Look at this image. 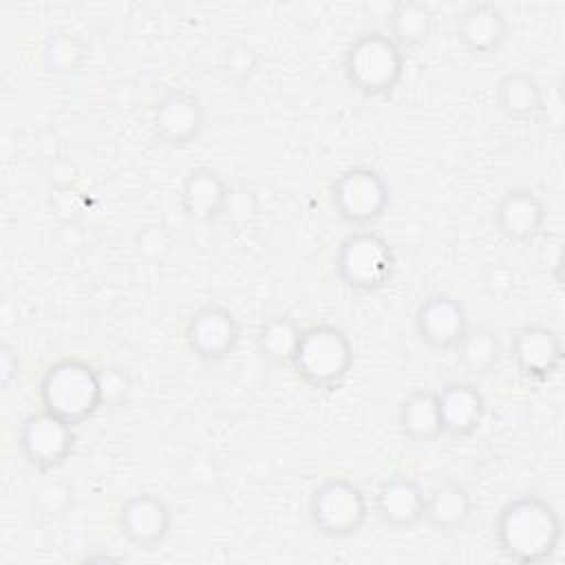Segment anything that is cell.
Listing matches in <instances>:
<instances>
[{
  "label": "cell",
  "instance_id": "cell-1",
  "mask_svg": "<svg viewBox=\"0 0 565 565\" xmlns=\"http://www.w3.org/2000/svg\"><path fill=\"white\" fill-rule=\"evenodd\" d=\"M561 539V514L541 494L512 497L497 512L494 543L501 556L512 563L541 565L556 554Z\"/></svg>",
  "mask_w": 565,
  "mask_h": 565
},
{
  "label": "cell",
  "instance_id": "cell-2",
  "mask_svg": "<svg viewBox=\"0 0 565 565\" xmlns=\"http://www.w3.org/2000/svg\"><path fill=\"white\" fill-rule=\"evenodd\" d=\"M353 360V342L347 331L329 322H318L302 329L289 366L305 386L333 393L347 382Z\"/></svg>",
  "mask_w": 565,
  "mask_h": 565
},
{
  "label": "cell",
  "instance_id": "cell-3",
  "mask_svg": "<svg viewBox=\"0 0 565 565\" xmlns=\"http://www.w3.org/2000/svg\"><path fill=\"white\" fill-rule=\"evenodd\" d=\"M38 397L42 408L79 426L104 408L99 369L79 358L55 360L40 377Z\"/></svg>",
  "mask_w": 565,
  "mask_h": 565
},
{
  "label": "cell",
  "instance_id": "cell-4",
  "mask_svg": "<svg viewBox=\"0 0 565 565\" xmlns=\"http://www.w3.org/2000/svg\"><path fill=\"white\" fill-rule=\"evenodd\" d=\"M406 71V53L386 31L369 29L358 33L342 57L344 79L364 97L391 95Z\"/></svg>",
  "mask_w": 565,
  "mask_h": 565
},
{
  "label": "cell",
  "instance_id": "cell-5",
  "mask_svg": "<svg viewBox=\"0 0 565 565\" xmlns=\"http://www.w3.org/2000/svg\"><path fill=\"white\" fill-rule=\"evenodd\" d=\"M397 269V258L391 243L369 230L349 232L335 247L333 271L338 280L355 294H375L384 289Z\"/></svg>",
  "mask_w": 565,
  "mask_h": 565
},
{
  "label": "cell",
  "instance_id": "cell-6",
  "mask_svg": "<svg viewBox=\"0 0 565 565\" xmlns=\"http://www.w3.org/2000/svg\"><path fill=\"white\" fill-rule=\"evenodd\" d=\"M309 521L327 539L355 536L369 521V499L355 481L329 477L309 494Z\"/></svg>",
  "mask_w": 565,
  "mask_h": 565
},
{
  "label": "cell",
  "instance_id": "cell-7",
  "mask_svg": "<svg viewBox=\"0 0 565 565\" xmlns=\"http://www.w3.org/2000/svg\"><path fill=\"white\" fill-rule=\"evenodd\" d=\"M388 183L371 166H351L331 183V207L335 216L358 230L371 227L388 210Z\"/></svg>",
  "mask_w": 565,
  "mask_h": 565
},
{
  "label": "cell",
  "instance_id": "cell-8",
  "mask_svg": "<svg viewBox=\"0 0 565 565\" xmlns=\"http://www.w3.org/2000/svg\"><path fill=\"white\" fill-rule=\"evenodd\" d=\"M75 428L60 415L40 408L20 422L18 450L31 468L51 472L71 459L77 444Z\"/></svg>",
  "mask_w": 565,
  "mask_h": 565
},
{
  "label": "cell",
  "instance_id": "cell-9",
  "mask_svg": "<svg viewBox=\"0 0 565 565\" xmlns=\"http://www.w3.org/2000/svg\"><path fill=\"white\" fill-rule=\"evenodd\" d=\"M185 344L201 362H223L241 344V322L221 302H205L185 322Z\"/></svg>",
  "mask_w": 565,
  "mask_h": 565
},
{
  "label": "cell",
  "instance_id": "cell-10",
  "mask_svg": "<svg viewBox=\"0 0 565 565\" xmlns=\"http://www.w3.org/2000/svg\"><path fill=\"white\" fill-rule=\"evenodd\" d=\"M510 358L523 380L545 384L561 371L565 353L561 335L552 327L532 322L512 333Z\"/></svg>",
  "mask_w": 565,
  "mask_h": 565
},
{
  "label": "cell",
  "instance_id": "cell-11",
  "mask_svg": "<svg viewBox=\"0 0 565 565\" xmlns=\"http://www.w3.org/2000/svg\"><path fill=\"white\" fill-rule=\"evenodd\" d=\"M205 121L207 113L201 97L188 88H170L152 108V132L170 148H183L196 141Z\"/></svg>",
  "mask_w": 565,
  "mask_h": 565
},
{
  "label": "cell",
  "instance_id": "cell-12",
  "mask_svg": "<svg viewBox=\"0 0 565 565\" xmlns=\"http://www.w3.org/2000/svg\"><path fill=\"white\" fill-rule=\"evenodd\" d=\"M413 327L424 347L437 353H448L455 351L468 331L470 320L461 300L450 294H430L417 305Z\"/></svg>",
  "mask_w": 565,
  "mask_h": 565
},
{
  "label": "cell",
  "instance_id": "cell-13",
  "mask_svg": "<svg viewBox=\"0 0 565 565\" xmlns=\"http://www.w3.org/2000/svg\"><path fill=\"white\" fill-rule=\"evenodd\" d=\"M117 527L132 547L154 550L170 536L172 512L159 494L135 492L119 505Z\"/></svg>",
  "mask_w": 565,
  "mask_h": 565
},
{
  "label": "cell",
  "instance_id": "cell-14",
  "mask_svg": "<svg viewBox=\"0 0 565 565\" xmlns=\"http://www.w3.org/2000/svg\"><path fill=\"white\" fill-rule=\"evenodd\" d=\"M455 35L468 55L490 57L503 49L510 35V20L494 2H468L457 13Z\"/></svg>",
  "mask_w": 565,
  "mask_h": 565
},
{
  "label": "cell",
  "instance_id": "cell-15",
  "mask_svg": "<svg viewBox=\"0 0 565 565\" xmlns=\"http://www.w3.org/2000/svg\"><path fill=\"white\" fill-rule=\"evenodd\" d=\"M497 232L516 245L534 243L545 227L547 207L543 199L530 188H510L505 190L492 214Z\"/></svg>",
  "mask_w": 565,
  "mask_h": 565
},
{
  "label": "cell",
  "instance_id": "cell-16",
  "mask_svg": "<svg viewBox=\"0 0 565 565\" xmlns=\"http://www.w3.org/2000/svg\"><path fill=\"white\" fill-rule=\"evenodd\" d=\"M435 397L444 435L452 439H466L481 428L488 404L477 384L466 380H452L435 391Z\"/></svg>",
  "mask_w": 565,
  "mask_h": 565
},
{
  "label": "cell",
  "instance_id": "cell-17",
  "mask_svg": "<svg viewBox=\"0 0 565 565\" xmlns=\"http://www.w3.org/2000/svg\"><path fill=\"white\" fill-rule=\"evenodd\" d=\"M426 492L422 486L404 475H393L384 479L373 499V510L377 519L397 532H408L424 521Z\"/></svg>",
  "mask_w": 565,
  "mask_h": 565
},
{
  "label": "cell",
  "instance_id": "cell-18",
  "mask_svg": "<svg viewBox=\"0 0 565 565\" xmlns=\"http://www.w3.org/2000/svg\"><path fill=\"white\" fill-rule=\"evenodd\" d=\"M230 194L232 188L221 172L207 166H199L183 177L179 190V205L190 221L212 223L225 212Z\"/></svg>",
  "mask_w": 565,
  "mask_h": 565
},
{
  "label": "cell",
  "instance_id": "cell-19",
  "mask_svg": "<svg viewBox=\"0 0 565 565\" xmlns=\"http://www.w3.org/2000/svg\"><path fill=\"white\" fill-rule=\"evenodd\" d=\"M475 510V499L470 490L459 481H441L430 492H426L424 521L437 532L461 530Z\"/></svg>",
  "mask_w": 565,
  "mask_h": 565
},
{
  "label": "cell",
  "instance_id": "cell-20",
  "mask_svg": "<svg viewBox=\"0 0 565 565\" xmlns=\"http://www.w3.org/2000/svg\"><path fill=\"white\" fill-rule=\"evenodd\" d=\"M433 31L435 13L426 2L397 0L391 4L386 13V33L404 53L428 44Z\"/></svg>",
  "mask_w": 565,
  "mask_h": 565
},
{
  "label": "cell",
  "instance_id": "cell-21",
  "mask_svg": "<svg viewBox=\"0 0 565 565\" xmlns=\"http://www.w3.org/2000/svg\"><path fill=\"white\" fill-rule=\"evenodd\" d=\"M397 424L402 435L411 441L435 444L444 435L435 391L413 388L406 393L397 408Z\"/></svg>",
  "mask_w": 565,
  "mask_h": 565
},
{
  "label": "cell",
  "instance_id": "cell-22",
  "mask_svg": "<svg viewBox=\"0 0 565 565\" xmlns=\"http://www.w3.org/2000/svg\"><path fill=\"white\" fill-rule=\"evenodd\" d=\"M497 106L514 121H534L543 110V88L541 84L523 71H510L497 82Z\"/></svg>",
  "mask_w": 565,
  "mask_h": 565
},
{
  "label": "cell",
  "instance_id": "cell-23",
  "mask_svg": "<svg viewBox=\"0 0 565 565\" xmlns=\"http://www.w3.org/2000/svg\"><path fill=\"white\" fill-rule=\"evenodd\" d=\"M302 327L287 313L265 318L256 331V351L271 366H289L298 349Z\"/></svg>",
  "mask_w": 565,
  "mask_h": 565
},
{
  "label": "cell",
  "instance_id": "cell-24",
  "mask_svg": "<svg viewBox=\"0 0 565 565\" xmlns=\"http://www.w3.org/2000/svg\"><path fill=\"white\" fill-rule=\"evenodd\" d=\"M452 353L468 375H488L499 366L501 338L488 324H470Z\"/></svg>",
  "mask_w": 565,
  "mask_h": 565
},
{
  "label": "cell",
  "instance_id": "cell-25",
  "mask_svg": "<svg viewBox=\"0 0 565 565\" xmlns=\"http://www.w3.org/2000/svg\"><path fill=\"white\" fill-rule=\"evenodd\" d=\"M40 60L51 75H71L88 62V42L68 29L51 31L40 49Z\"/></svg>",
  "mask_w": 565,
  "mask_h": 565
},
{
  "label": "cell",
  "instance_id": "cell-26",
  "mask_svg": "<svg viewBox=\"0 0 565 565\" xmlns=\"http://www.w3.org/2000/svg\"><path fill=\"white\" fill-rule=\"evenodd\" d=\"M102 404L104 408H119L128 402L132 391V377L124 366H102L99 369Z\"/></svg>",
  "mask_w": 565,
  "mask_h": 565
},
{
  "label": "cell",
  "instance_id": "cell-27",
  "mask_svg": "<svg viewBox=\"0 0 565 565\" xmlns=\"http://www.w3.org/2000/svg\"><path fill=\"white\" fill-rule=\"evenodd\" d=\"M225 71L234 79H247L258 71V53L245 44V42H234L223 55Z\"/></svg>",
  "mask_w": 565,
  "mask_h": 565
},
{
  "label": "cell",
  "instance_id": "cell-28",
  "mask_svg": "<svg viewBox=\"0 0 565 565\" xmlns=\"http://www.w3.org/2000/svg\"><path fill=\"white\" fill-rule=\"evenodd\" d=\"M20 373V360H18V349L11 344H0V384L2 388H9L13 380H18Z\"/></svg>",
  "mask_w": 565,
  "mask_h": 565
}]
</instances>
